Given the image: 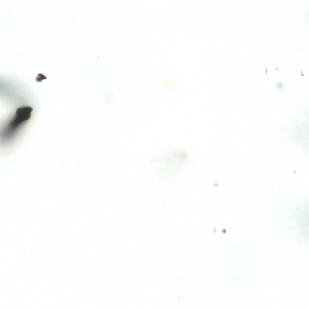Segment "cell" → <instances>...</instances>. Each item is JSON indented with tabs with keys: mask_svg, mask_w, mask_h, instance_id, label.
Masks as SVG:
<instances>
[{
	"mask_svg": "<svg viewBox=\"0 0 309 309\" xmlns=\"http://www.w3.org/2000/svg\"><path fill=\"white\" fill-rule=\"evenodd\" d=\"M32 110V108L29 107H23L17 110L14 117L3 130L2 135L3 140L6 141L10 140L16 135L21 125L30 118Z\"/></svg>",
	"mask_w": 309,
	"mask_h": 309,
	"instance_id": "obj_1",
	"label": "cell"
}]
</instances>
